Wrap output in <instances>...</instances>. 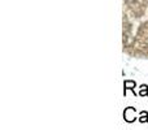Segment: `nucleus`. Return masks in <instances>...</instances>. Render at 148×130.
Here are the masks:
<instances>
[{
    "label": "nucleus",
    "instance_id": "obj_2",
    "mask_svg": "<svg viewBox=\"0 0 148 130\" xmlns=\"http://www.w3.org/2000/svg\"><path fill=\"white\" fill-rule=\"evenodd\" d=\"M135 87H136V82H135V81H131V79H126V81L123 82V95L126 96V91H127V90L133 91V94L136 95Z\"/></svg>",
    "mask_w": 148,
    "mask_h": 130
},
{
    "label": "nucleus",
    "instance_id": "obj_4",
    "mask_svg": "<svg viewBox=\"0 0 148 130\" xmlns=\"http://www.w3.org/2000/svg\"><path fill=\"white\" fill-rule=\"evenodd\" d=\"M139 95H140V96H148V86L147 85H140V86H139Z\"/></svg>",
    "mask_w": 148,
    "mask_h": 130
},
{
    "label": "nucleus",
    "instance_id": "obj_3",
    "mask_svg": "<svg viewBox=\"0 0 148 130\" xmlns=\"http://www.w3.org/2000/svg\"><path fill=\"white\" fill-rule=\"evenodd\" d=\"M138 121H139V122H142V124L148 122V112H147V111H142L140 116H139V118H138Z\"/></svg>",
    "mask_w": 148,
    "mask_h": 130
},
{
    "label": "nucleus",
    "instance_id": "obj_1",
    "mask_svg": "<svg viewBox=\"0 0 148 130\" xmlns=\"http://www.w3.org/2000/svg\"><path fill=\"white\" fill-rule=\"evenodd\" d=\"M139 117H136V109L134 107H127L125 108V111H123V120L126 121V122L131 124L134 122V121H136Z\"/></svg>",
    "mask_w": 148,
    "mask_h": 130
}]
</instances>
